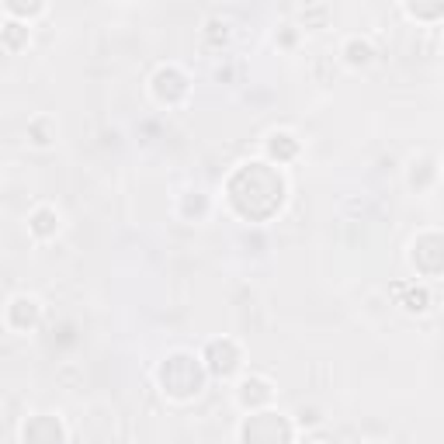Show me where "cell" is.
<instances>
[{
  "instance_id": "cell-1",
  "label": "cell",
  "mask_w": 444,
  "mask_h": 444,
  "mask_svg": "<svg viewBox=\"0 0 444 444\" xmlns=\"http://www.w3.org/2000/svg\"><path fill=\"white\" fill-rule=\"evenodd\" d=\"M45 219H56V212H52V208H38V212H32V219H28V230H32L38 240L56 233V226H45Z\"/></svg>"
}]
</instances>
